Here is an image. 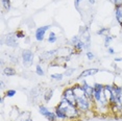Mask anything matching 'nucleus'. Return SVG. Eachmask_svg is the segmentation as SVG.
Returning a JSON list of instances; mask_svg holds the SVG:
<instances>
[{"label": "nucleus", "mask_w": 122, "mask_h": 121, "mask_svg": "<svg viewBox=\"0 0 122 121\" xmlns=\"http://www.w3.org/2000/svg\"><path fill=\"white\" fill-rule=\"evenodd\" d=\"M56 108H59L61 111H63L65 113L68 120H75L82 115V113L77 109L76 106H73V104L69 103L68 101L66 99H64V98L61 99L59 104L56 106Z\"/></svg>", "instance_id": "obj_1"}, {"label": "nucleus", "mask_w": 122, "mask_h": 121, "mask_svg": "<svg viewBox=\"0 0 122 121\" xmlns=\"http://www.w3.org/2000/svg\"><path fill=\"white\" fill-rule=\"evenodd\" d=\"M76 106L82 114H86L91 111V108L94 106V104L87 96L84 95L79 98H76Z\"/></svg>", "instance_id": "obj_2"}, {"label": "nucleus", "mask_w": 122, "mask_h": 121, "mask_svg": "<svg viewBox=\"0 0 122 121\" xmlns=\"http://www.w3.org/2000/svg\"><path fill=\"white\" fill-rule=\"evenodd\" d=\"M71 45L76 52H80L86 49V43L80 39L79 35H74L71 39Z\"/></svg>", "instance_id": "obj_3"}, {"label": "nucleus", "mask_w": 122, "mask_h": 121, "mask_svg": "<svg viewBox=\"0 0 122 121\" xmlns=\"http://www.w3.org/2000/svg\"><path fill=\"white\" fill-rule=\"evenodd\" d=\"M39 112H40V114L43 115V116L45 117L48 121H57L59 120L57 119V117H56V115H55V113L52 112V111H49L45 106H39Z\"/></svg>", "instance_id": "obj_4"}, {"label": "nucleus", "mask_w": 122, "mask_h": 121, "mask_svg": "<svg viewBox=\"0 0 122 121\" xmlns=\"http://www.w3.org/2000/svg\"><path fill=\"white\" fill-rule=\"evenodd\" d=\"M21 57H22V63L26 67L31 66L32 63H34V52L31 50H23L21 53Z\"/></svg>", "instance_id": "obj_5"}, {"label": "nucleus", "mask_w": 122, "mask_h": 121, "mask_svg": "<svg viewBox=\"0 0 122 121\" xmlns=\"http://www.w3.org/2000/svg\"><path fill=\"white\" fill-rule=\"evenodd\" d=\"M62 98L66 99L69 103L73 104V106H76V97H75V95H74V93H73L72 87L67 88V89L64 90L63 95H62Z\"/></svg>", "instance_id": "obj_6"}, {"label": "nucleus", "mask_w": 122, "mask_h": 121, "mask_svg": "<svg viewBox=\"0 0 122 121\" xmlns=\"http://www.w3.org/2000/svg\"><path fill=\"white\" fill-rule=\"evenodd\" d=\"M81 87H82V89H84V92H85V94L86 96L90 99L91 101L93 102L94 104V98H93V92H94V89H93V86H91V85H89L87 81H85V78L82 79V81H81Z\"/></svg>", "instance_id": "obj_7"}, {"label": "nucleus", "mask_w": 122, "mask_h": 121, "mask_svg": "<svg viewBox=\"0 0 122 121\" xmlns=\"http://www.w3.org/2000/svg\"><path fill=\"white\" fill-rule=\"evenodd\" d=\"M50 25H45V26H41V27H38L37 30H36V34H35V37H36V40L38 42H42V41L45 39V34L47 30L50 29Z\"/></svg>", "instance_id": "obj_8"}, {"label": "nucleus", "mask_w": 122, "mask_h": 121, "mask_svg": "<svg viewBox=\"0 0 122 121\" xmlns=\"http://www.w3.org/2000/svg\"><path fill=\"white\" fill-rule=\"evenodd\" d=\"M56 56H57V49H53V50H49V51H46L44 53H42L40 55V59L43 60L44 62H47V60L51 62Z\"/></svg>", "instance_id": "obj_9"}, {"label": "nucleus", "mask_w": 122, "mask_h": 121, "mask_svg": "<svg viewBox=\"0 0 122 121\" xmlns=\"http://www.w3.org/2000/svg\"><path fill=\"white\" fill-rule=\"evenodd\" d=\"M18 38L16 37V34H9L5 37V44L10 47H17L18 42H17Z\"/></svg>", "instance_id": "obj_10"}, {"label": "nucleus", "mask_w": 122, "mask_h": 121, "mask_svg": "<svg viewBox=\"0 0 122 121\" xmlns=\"http://www.w3.org/2000/svg\"><path fill=\"white\" fill-rule=\"evenodd\" d=\"M99 70L96 69V68H92V69H86L84 70L81 73L79 74L78 78L79 79H84L86 77H88V76H92V75H95L96 73H98Z\"/></svg>", "instance_id": "obj_11"}, {"label": "nucleus", "mask_w": 122, "mask_h": 121, "mask_svg": "<svg viewBox=\"0 0 122 121\" xmlns=\"http://www.w3.org/2000/svg\"><path fill=\"white\" fill-rule=\"evenodd\" d=\"M115 16H116V20H117V22L120 24V26L122 28V6H116Z\"/></svg>", "instance_id": "obj_12"}, {"label": "nucleus", "mask_w": 122, "mask_h": 121, "mask_svg": "<svg viewBox=\"0 0 122 121\" xmlns=\"http://www.w3.org/2000/svg\"><path fill=\"white\" fill-rule=\"evenodd\" d=\"M54 113H55V115H56V117L59 120H61V121H67L68 120L65 113L63 111H61V110L59 108H56V106H55V109H54Z\"/></svg>", "instance_id": "obj_13"}, {"label": "nucleus", "mask_w": 122, "mask_h": 121, "mask_svg": "<svg viewBox=\"0 0 122 121\" xmlns=\"http://www.w3.org/2000/svg\"><path fill=\"white\" fill-rule=\"evenodd\" d=\"M3 73L5 74L6 76H14L16 75V69H14L13 67H10V66H6V67L3 69Z\"/></svg>", "instance_id": "obj_14"}, {"label": "nucleus", "mask_w": 122, "mask_h": 121, "mask_svg": "<svg viewBox=\"0 0 122 121\" xmlns=\"http://www.w3.org/2000/svg\"><path fill=\"white\" fill-rule=\"evenodd\" d=\"M52 96H53V90L52 89H48L45 91V93L43 94V97H44V100L46 101V102H49V100L52 98Z\"/></svg>", "instance_id": "obj_15"}, {"label": "nucleus", "mask_w": 122, "mask_h": 121, "mask_svg": "<svg viewBox=\"0 0 122 121\" xmlns=\"http://www.w3.org/2000/svg\"><path fill=\"white\" fill-rule=\"evenodd\" d=\"M47 41H48L49 44H54L57 41V35H55L53 31H50L49 32V37H48V39H47Z\"/></svg>", "instance_id": "obj_16"}, {"label": "nucleus", "mask_w": 122, "mask_h": 121, "mask_svg": "<svg viewBox=\"0 0 122 121\" xmlns=\"http://www.w3.org/2000/svg\"><path fill=\"white\" fill-rule=\"evenodd\" d=\"M50 77L52 81H63V78H64V74L63 73H53V74H51Z\"/></svg>", "instance_id": "obj_17"}, {"label": "nucleus", "mask_w": 122, "mask_h": 121, "mask_svg": "<svg viewBox=\"0 0 122 121\" xmlns=\"http://www.w3.org/2000/svg\"><path fill=\"white\" fill-rule=\"evenodd\" d=\"M110 32V28H107V27H101L99 30H97L96 34L99 35H103V37H105V35H107Z\"/></svg>", "instance_id": "obj_18"}, {"label": "nucleus", "mask_w": 122, "mask_h": 121, "mask_svg": "<svg viewBox=\"0 0 122 121\" xmlns=\"http://www.w3.org/2000/svg\"><path fill=\"white\" fill-rule=\"evenodd\" d=\"M1 4H2V7L5 10L9 12L10 10V0H1Z\"/></svg>", "instance_id": "obj_19"}, {"label": "nucleus", "mask_w": 122, "mask_h": 121, "mask_svg": "<svg viewBox=\"0 0 122 121\" xmlns=\"http://www.w3.org/2000/svg\"><path fill=\"white\" fill-rule=\"evenodd\" d=\"M114 39V37L113 35H105L104 37V46L105 47H110V44H111V41H112Z\"/></svg>", "instance_id": "obj_20"}, {"label": "nucleus", "mask_w": 122, "mask_h": 121, "mask_svg": "<svg viewBox=\"0 0 122 121\" xmlns=\"http://www.w3.org/2000/svg\"><path fill=\"white\" fill-rule=\"evenodd\" d=\"M36 73H37L39 76H43L44 74H45V73H44V70H43L42 66H41L40 64H38L37 67H36Z\"/></svg>", "instance_id": "obj_21"}, {"label": "nucleus", "mask_w": 122, "mask_h": 121, "mask_svg": "<svg viewBox=\"0 0 122 121\" xmlns=\"http://www.w3.org/2000/svg\"><path fill=\"white\" fill-rule=\"evenodd\" d=\"M15 94H16V90H14V89L7 90L6 92H5V96H6V97H13V96H15Z\"/></svg>", "instance_id": "obj_22"}, {"label": "nucleus", "mask_w": 122, "mask_h": 121, "mask_svg": "<svg viewBox=\"0 0 122 121\" xmlns=\"http://www.w3.org/2000/svg\"><path fill=\"white\" fill-rule=\"evenodd\" d=\"M73 72H74V69H73V68H68V69H66L65 73H64V75H66V76H71Z\"/></svg>", "instance_id": "obj_23"}, {"label": "nucleus", "mask_w": 122, "mask_h": 121, "mask_svg": "<svg viewBox=\"0 0 122 121\" xmlns=\"http://www.w3.org/2000/svg\"><path fill=\"white\" fill-rule=\"evenodd\" d=\"M15 34H16V37H17L18 39H23V38L25 37L24 32H23V31H21V30H18V31H16Z\"/></svg>", "instance_id": "obj_24"}, {"label": "nucleus", "mask_w": 122, "mask_h": 121, "mask_svg": "<svg viewBox=\"0 0 122 121\" xmlns=\"http://www.w3.org/2000/svg\"><path fill=\"white\" fill-rule=\"evenodd\" d=\"M86 55H87L89 60H92L94 57H95V56H94V54H93V52H91V51H87V52H86Z\"/></svg>", "instance_id": "obj_25"}, {"label": "nucleus", "mask_w": 122, "mask_h": 121, "mask_svg": "<svg viewBox=\"0 0 122 121\" xmlns=\"http://www.w3.org/2000/svg\"><path fill=\"white\" fill-rule=\"evenodd\" d=\"M80 1H82V0H74V6H75V9L77 10H79V3Z\"/></svg>", "instance_id": "obj_26"}, {"label": "nucleus", "mask_w": 122, "mask_h": 121, "mask_svg": "<svg viewBox=\"0 0 122 121\" xmlns=\"http://www.w3.org/2000/svg\"><path fill=\"white\" fill-rule=\"evenodd\" d=\"M107 52H109L110 54H114L115 53V50H114V48H112V47H107Z\"/></svg>", "instance_id": "obj_27"}, {"label": "nucleus", "mask_w": 122, "mask_h": 121, "mask_svg": "<svg viewBox=\"0 0 122 121\" xmlns=\"http://www.w3.org/2000/svg\"><path fill=\"white\" fill-rule=\"evenodd\" d=\"M121 88H122V86H121ZM119 102H120V104H122V90H121L120 96H119Z\"/></svg>", "instance_id": "obj_28"}, {"label": "nucleus", "mask_w": 122, "mask_h": 121, "mask_svg": "<svg viewBox=\"0 0 122 121\" xmlns=\"http://www.w3.org/2000/svg\"><path fill=\"white\" fill-rule=\"evenodd\" d=\"M115 62H122V59H119V57H116Z\"/></svg>", "instance_id": "obj_29"}, {"label": "nucleus", "mask_w": 122, "mask_h": 121, "mask_svg": "<svg viewBox=\"0 0 122 121\" xmlns=\"http://www.w3.org/2000/svg\"><path fill=\"white\" fill-rule=\"evenodd\" d=\"M94 1H95V0H89V2H90V4H94V3H95V2H94Z\"/></svg>", "instance_id": "obj_30"}, {"label": "nucleus", "mask_w": 122, "mask_h": 121, "mask_svg": "<svg viewBox=\"0 0 122 121\" xmlns=\"http://www.w3.org/2000/svg\"><path fill=\"white\" fill-rule=\"evenodd\" d=\"M25 121H32V119H31V118H29V119H27V120H25Z\"/></svg>", "instance_id": "obj_31"}, {"label": "nucleus", "mask_w": 122, "mask_h": 121, "mask_svg": "<svg viewBox=\"0 0 122 121\" xmlns=\"http://www.w3.org/2000/svg\"><path fill=\"white\" fill-rule=\"evenodd\" d=\"M10 121H15V120H10Z\"/></svg>", "instance_id": "obj_32"}]
</instances>
